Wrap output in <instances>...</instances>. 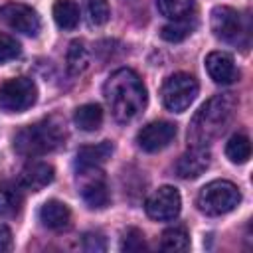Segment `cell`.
Here are the masks:
<instances>
[{
    "label": "cell",
    "instance_id": "obj_12",
    "mask_svg": "<svg viewBox=\"0 0 253 253\" xmlns=\"http://www.w3.org/2000/svg\"><path fill=\"white\" fill-rule=\"evenodd\" d=\"M53 176H55V170L51 164L36 160L22 168V172L18 176V186L24 190H30V192H40L47 184L53 182Z\"/></svg>",
    "mask_w": 253,
    "mask_h": 253
},
{
    "label": "cell",
    "instance_id": "obj_2",
    "mask_svg": "<svg viewBox=\"0 0 253 253\" xmlns=\"http://www.w3.org/2000/svg\"><path fill=\"white\" fill-rule=\"evenodd\" d=\"M235 109H237V101L231 93H219L208 99L198 109V113L190 123V128H188L190 144L208 146L211 140H215L231 123Z\"/></svg>",
    "mask_w": 253,
    "mask_h": 253
},
{
    "label": "cell",
    "instance_id": "obj_17",
    "mask_svg": "<svg viewBox=\"0 0 253 253\" xmlns=\"http://www.w3.org/2000/svg\"><path fill=\"white\" fill-rule=\"evenodd\" d=\"M196 24H198V20H196V16H192V12H190V14L182 16V18H176V20H172L170 24H166V26L160 30V38L166 40V42H170V43H178V42L186 40V38L196 30Z\"/></svg>",
    "mask_w": 253,
    "mask_h": 253
},
{
    "label": "cell",
    "instance_id": "obj_26",
    "mask_svg": "<svg viewBox=\"0 0 253 253\" xmlns=\"http://www.w3.org/2000/svg\"><path fill=\"white\" fill-rule=\"evenodd\" d=\"M121 249L123 251H128V253H138V251H144L146 249V241H144V233L136 227H128L123 235V241H121Z\"/></svg>",
    "mask_w": 253,
    "mask_h": 253
},
{
    "label": "cell",
    "instance_id": "obj_14",
    "mask_svg": "<svg viewBox=\"0 0 253 253\" xmlns=\"http://www.w3.org/2000/svg\"><path fill=\"white\" fill-rule=\"evenodd\" d=\"M40 221L47 227V229H53V231H59V229H65L71 221V211L69 208L59 202V200H47L42 208H40Z\"/></svg>",
    "mask_w": 253,
    "mask_h": 253
},
{
    "label": "cell",
    "instance_id": "obj_21",
    "mask_svg": "<svg viewBox=\"0 0 253 253\" xmlns=\"http://www.w3.org/2000/svg\"><path fill=\"white\" fill-rule=\"evenodd\" d=\"M65 63H67V71L71 75H79V73H83L87 69V65H89V49L85 47V43L81 40H73L69 43Z\"/></svg>",
    "mask_w": 253,
    "mask_h": 253
},
{
    "label": "cell",
    "instance_id": "obj_19",
    "mask_svg": "<svg viewBox=\"0 0 253 253\" xmlns=\"http://www.w3.org/2000/svg\"><path fill=\"white\" fill-rule=\"evenodd\" d=\"M53 20L61 30H73L79 24V6L73 0H55Z\"/></svg>",
    "mask_w": 253,
    "mask_h": 253
},
{
    "label": "cell",
    "instance_id": "obj_15",
    "mask_svg": "<svg viewBox=\"0 0 253 253\" xmlns=\"http://www.w3.org/2000/svg\"><path fill=\"white\" fill-rule=\"evenodd\" d=\"M113 154V144L109 140H103L99 144H91V146H83L77 150L75 156V166L77 170H87V168H97L99 164L107 162Z\"/></svg>",
    "mask_w": 253,
    "mask_h": 253
},
{
    "label": "cell",
    "instance_id": "obj_18",
    "mask_svg": "<svg viewBox=\"0 0 253 253\" xmlns=\"http://www.w3.org/2000/svg\"><path fill=\"white\" fill-rule=\"evenodd\" d=\"M22 192L14 184H0V217H14L22 210Z\"/></svg>",
    "mask_w": 253,
    "mask_h": 253
},
{
    "label": "cell",
    "instance_id": "obj_10",
    "mask_svg": "<svg viewBox=\"0 0 253 253\" xmlns=\"http://www.w3.org/2000/svg\"><path fill=\"white\" fill-rule=\"evenodd\" d=\"M176 130V125L170 121H154L138 130L136 142L144 152H158L174 140Z\"/></svg>",
    "mask_w": 253,
    "mask_h": 253
},
{
    "label": "cell",
    "instance_id": "obj_25",
    "mask_svg": "<svg viewBox=\"0 0 253 253\" xmlns=\"http://www.w3.org/2000/svg\"><path fill=\"white\" fill-rule=\"evenodd\" d=\"M85 6H87V14H89L91 24L103 26V24L109 22L111 8H109V2L107 0H85Z\"/></svg>",
    "mask_w": 253,
    "mask_h": 253
},
{
    "label": "cell",
    "instance_id": "obj_9",
    "mask_svg": "<svg viewBox=\"0 0 253 253\" xmlns=\"http://www.w3.org/2000/svg\"><path fill=\"white\" fill-rule=\"evenodd\" d=\"M0 18L4 24H8L12 30L26 34V36H38L42 22L34 8L20 4V2H8L0 8Z\"/></svg>",
    "mask_w": 253,
    "mask_h": 253
},
{
    "label": "cell",
    "instance_id": "obj_24",
    "mask_svg": "<svg viewBox=\"0 0 253 253\" xmlns=\"http://www.w3.org/2000/svg\"><path fill=\"white\" fill-rule=\"evenodd\" d=\"M194 4H196V0H156L158 12L170 20L190 14L194 10Z\"/></svg>",
    "mask_w": 253,
    "mask_h": 253
},
{
    "label": "cell",
    "instance_id": "obj_22",
    "mask_svg": "<svg viewBox=\"0 0 253 253\" xmlns=\"http://www.w3.org/2000/svg\"><path fill=\"white\" fill-rule=\"evenodd\" d=\"M225 156L233 164H245L251 156V142L245 134H233L225 144Z\"/></svg>",
    "mask_w": 253,
    "mask_h": 253
},
{
    "label": "cell",
    "instance_id": "obj_20",
    "mask_svg": "<svg viewBox=\"0 0 253 253\" xmlns=\"http://www.w3.org/2000/svg\"><path fill=\"white\" fill-rule=\"evenodd\" d=\"M73 121L81 130H87V132L97 130L103 123V109L95 103L81 105V107H77V111L73 115Z\"/></svg>",
    "mask_w": 253,
    "mask_h": 253
},
{
    "label": "cell",
    "instance_id": "obj_1",
    "mask_svg": "<svg viewBox=\"0 0 253 253\" xmlns=\"http://www.w3.org/2000/svg\"><path fill=\"white\" fill-rule=\"evenodd\" d=\"M105 99L111 107L113 117L119 123L132 121L146 107V87L132 69H117L109 75L103 87Z\"/></svg>",
    "mask_w": 253,
    "mask_h": 253
},
{
    "label": "cell",
    "instance_id": "obj_3",
    "mask_svg": "<svg viewBox=\"0 0 253 253\" xmlns=\"http://www.w3.org/2000/svg\"><path fill=\"white\" fill-rule=\"evenodd\" d=\"M65 140V125L59 117H47L22 128L14 136V148L26 158H36L55 150Z\"/></svg>",
    "mask_w": 253,
    "mask_h": 253
},
{
    "label": "cell",
    "instance_id": "obj_11",
    "mask_svg": "<svg viewBox=\"0 0 253 253\" xmlns=\"http://www.w3.org/2000/svg\"><path fill=\"white\" fill-rule=\"evenodd\" d=\"M211 154L206 146H192L188 152H184L176 162V174L184 180H194L202 176L210 166Z\"/></svg>",
    "mask_w": 253,
    "mask_h": 253
},
{
    "label": "cell",
    "instance_id": "obj_8",
    "mask_svg": "<svg viewBox=\"0 0 253 253\" xmlns=\"http://www.w3.org/2000/svg\"><path fill=\"white\" fill-rule=\"evenodd\" d=\"M182 208V198L178 194L176 188L172 186H162L156 192H152L144 204V210L148 213V217L156 219V221H168L174 219L180 213Z\"/></svg>",
    "mask_w": 253,
    "mask_h": 253
},
{
    "label": "cell",
    "instance_id": "obj_4",
    "mask_svg": "<svg viewBox=\"0 0 253 253\" xmlns=\"http://www.w3.org/2000/svg\"><path fill=\"white\" fill-rule=\"evenodd\" d=\"M241 202L239 188L229 180H213L206 184L196 198V206L206 215H223L233 211Z\"/></svg>",
    "mask_w": 253,
    "mask_h": 253
},
{
    "label": "cell",
    "instance_id": "obj_16",
    "mask_svg": "<svg viewBox=\"0 0 253 253\" xmlns=\"http://www.w3.org/2000/svg\"><path fill=\"white\" fill-rule=\"evenodd\" d=\"M81 198L91 210H101L109 204V188H107L101 172H95V176H91L89 180L83 182Z\"/></svg>",
    "mask_w": 253,
    "mask_h": 253
},
{
    "label": "cell",
    "instance_id": "obj_27",
    "mask_svg": "<svg viewBox=\"0 0 253 253\" xmlns=\"http://www.w3.org/2000/svg\"><path fill=\"white\" fill-rule=\"evenodd\" d=\"M20 43L8 36V34H0V65L6 63V61H12L20 55Z\"/></svg>",
    "mask_w": 253,
    "mask_h": 253
},
{
    "label": "cell",
    "instance_id": "obj_23",
    "mask_svg": "<svg viewBox=\"0 0 253 253\" xmlns=\"http://www.w3.org/2000/svg\"><path fill=\"white\" fill-rule=\"evenodd\" d=\"M190 245V237L184 227H170L162 233L160 247L164 251H186Z\"/></svg>",
    "mask_w": 253,
    "mask_h": 253
},
{
    "label": "cell",
    "instance_id": "obj_28",
    "mask_svg": "<svg viewBox=\"0 0 253 253\" xmlns=\"http://www.w3.org/2000/svg\"><path fill=\"white\" fill-rule=\"evenodd\" d=\"M83 249L89 251V253H101L107 249V243H105V237L101 233H85L83 235Z\"/></svg>",
    "mask_w": 253,
    "mask_h": 253
},
{
    "label": "cell",
    "instance_id": "obj_5",
    "mask_svg": "<svg viewBox=\"0 0 253 253\" xmlns=\"http://www.w3.org/2000/svg\"><path fill=\"white\" fill-rule=\"evenodd\" d=\"M160 95L168 111L184 113L198 95V81L190 73H174L164 81Z\"/></svg>",
    "mask_w": 253,
    "mask_h": 253
},
{
    "label": "cell",
    "instance_id": "obj_6",
    "mask_svg": "<svg viewBox=\"0 0 253 253\" xmlns=\"http://www.w3.org/2000/svg\"><path fill=\"white\" fill-rule=\"evenodd\" d=\"M38 99L36 83L28 77H14L0 85V109L6 113H22Z\"/></svg>",
    "mask_w": 253,
    "mask_h": 253
},
{
    "label": "cell",
    "instance_id": "obj_13",
    "mask_svg": "<svg viewBox=\"0 0 253 253\" xmlns=\"http://www.w3.org/2000/svg\"><path fill=\"white\" fill-rule=\"evenodd\" d=\"M206 69H208L210 77L219 85H227L237 77L235 63H233L231 55H227L223 51H211L206 57Z\"/></svg>",
    "mask_w": 253,
    "mask_h": 253
},
{
    "label": "cell",
    "instance_id": "obj_29",
    "mask_svg": "<svg viewBox=\"0 0 253 253\" xmlns=\"http://www.w3.org/2000/svg\"><path fill=\"white\" fill-rule=\"evenodd\" d=\"M12 247V231L8 225L0 223V251H8Z\"/></svg>",
    "mask_w": 253,
    "mask_h": 253
},
{
    "label": "cell",
    "instance_id": "obj_7",
    "mask_svg": "<svg viewBox=\"0 0 253 253\" xmlns=\"http://www.w3.org/2000/svg\"><path fill=\"white\" fill-rule=\"evenodd\" d=\"M211 32L225 43H239L245 34L239 12L229 6H215L211 10Z\"/></svg>",
    "mask_w": 253,
    "mask_h": 253
}]
</instances>
